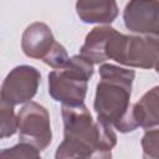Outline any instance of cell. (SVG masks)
Listing matches in <instances>:
<instances>
[{"label": "cell", "instance_id": "1", "mask_svg": "<svg viewBox=\"0 0 159 159\" xmlns=\"http://www.w3.org/2000/svg\"><path fill=\"white\" fill-rule=\"evenodd\" d=\"M99 76L101 81L97 84L93 103L97 119L120 132L133 122V106L129 99L135 72L103 63L99 66Z\"/></svg>", "mask_w": 159, "mask_h": 159}, {"label": "cell", "instance_id": "2", "mask_svg": "<svg viewBox=\"0 0 159 159\" xmlns=\"http://www.w3.org/2000/svg\"><path fill=\"white\" fill-rule=\"evenodd\" d=\"M93 75V63L76 55L63 68L48 73V93L62 106L83 104L87 93V82Z\"/></svg>", "mask_w": 159, "mask_h": 159}, {"label": "cell", "instance_id": "3", "mask_svg": "<svg viewBox=\"0 0 159 159\" xmlns=\"http://www.w3.org/2000/svg\"><path fill=\"white\" fill-rule=\"evenodd\" d=\"M107 57L124 66L152 68L159 60L157 37L127 36L117 31L108 43Z\"/></svg>", "mask_w": 159, "mask_h": 159}, {"label": "cell", "instance_id": "4", "mask_svg": "<svg viewBox=\"0 0 159 159\" xmlns=\"http://www.w3.org/2000/svg\"><path fill=\"white\" fill-rule=\"evenodd\" d=\"M17 125L20 142L31 144L39 150L50 145L52 140L50 114L43 106L36 102L25 104L17 114Z\"/></svg>", "mask_w": 159, "mask_h": 159}, {"label": "cell", "instance_id": "5", "mask_svg": "<svg viewBox=\"0 0 159 159\" xmlns=\"http://www.w3.org/2000/svg\"><path fill=\"white\" fill-rule=\"evenodd\" d=\"M41 73L32 66L21 65L9 72L1 86V102L11 106L29 102L37 92Z\"/></svg>", "mask_w": 159, "mask_h": 159}, {"label": "cell", "instance_id": "6", "mask_svg": "<svg viewBox=\"0 0 159 159\" xmlns=\"http://www.w3.org/2000/svg\"><path fill=\"white\" fill-rule=\"evenodd\" d=\"M125 27L137 34L147 36H159V1L133 0L123 11Z\"/></svg>", "mask_w": 159, "mask_h": 159}, {"label": "cell", "instance_id": "7", "mask_svg": "<svg viewBox=\"0 0 159 159\" xmlns=\"http://www.w3.org/2000/svg\"><path fill=\"white\" fill-rule=\"evenodd\" d=\"M55 159H112V153L98 139L65 137Z\"/></svg>", "mask_w": 159, "mask_h": 159}, {"label": "cell", "instance_id": "8", "mask_svg": "<svg viewBox=\"0 0 159 159\" xmlns=\"http://www.w3.org/2000/svg\"><path fill=\"white\" fill-rule=\"evenodd\" d=\"M51 29L40 21L26 27L21 37V48L27 57L43 60L55 43Z\"/></svg>", "mask_w": 159, "mask_h": 159}, {"label": "cell", "instance_id": "9", "mask_svg": "<svg viewBox=\"0 0 159 159\" xmlns=\"http://www.w3.org/2000/svg\"><path fill=\"white\" fill-rule=\"evenodd\" d=\"M116 32H117L116 29L107 25L96 26L86 36L84 43L80 50V55L93 65L104 62L106 60H108L107 57L108 43Z\"/></svg>", "mask_w": 159, "mask_h": 159}, {"label": "cell", "instance_id": "10", "mask_svg": "<svg viewBox=\"0 0 159 159\" xmlns=\"http://www.w3.org/2000/svg\"><path fill=\"white\" fill-rule=\"evenodd\" d=\"M76 11L86 24H111L118 15V5L116 1L80 0L76 2Z\"/></svg>", "mask_w": 159, "mask_h": 159}, {"label": "cell", "instance_id": "11", "mask_svg": "<svg viewBox=\"0 0 159 159\" xmlns=\"http://www.w3.org/2000/svg\"><path fill=\"white\" fill-rule=\"evenodd\" d=\"M133 114L138 127L152 129L159 127V86L153 87L133 104Z\"/></svg>", "mask_w": 159, "mask_h": 159}, {"label": "cell", "instance_id": "12", "mask_svg": "<svg viewBox=\"0 0 159 159\" xmlns=\"http://www.w3.org/2000/svg\"><path fill=\"white\" fill-rule=\"evenodd\" d=\"M0 159H41L40 150L27 143L20 142L19 144L2 149L0 153Z\"/></svg>", "mask_w": 159, "mask_h": 159}, {"label": "cell", "instance_id": "13", "mask_svg": "<svg viewBox=\"0 0 159 159\" xmlns=\"http://www.w3.org/2000/svg\"><path fill=\"white\" fill-rule=\"evenodd\" d=\"M0 118H1V138L11 137L16 133L17 125V116L14 113V106L7 104L5 102L0 103Z\"/></svg>", "mask_w": 159, "mask_h": 159}, {"label": "cell", "instance_id": "14", "mask_svg": "<svg viewBox=\"0 0 159 159\" xmlns=\"http://www.w3.org/2000/svg\"><path fill=\"white\" fill-rule=\"evenodd\" d=\"M143 159H159V127L148 129L142 138Z\"/></svg>", "mask_w": 159, "mask_h": 159}, {"label": "cell", "instance_id": "15", "mask_svg": "<svg viewBox=\"0 0 159 159\" xmlns=\"http://www.w3.org/2000/svg\"><path fill=\"white\" fill-rule=\"evenodd\" d=\"M46 65H48L50 67L55 68V70H60L63 68L67 62L70 61V57L67 55L66 48L60 43V42H55L52 48L50 50V52L47 53V56L42 60Z\"/></svg>", "mask_w": 159, "mask_h": 159}, {"label": "cell", "instance_id": "16", "mask_svg": "<svg viewBox=\"0 0 159 159\" xmlns=\"http://www.w3.org/2000/svg\"><path fill=\"white\" fill-rule=\"evenodd\" d=\"M154 68H155V71L159 73V60H158V62L155 63V66H154Z\"/></svg>", "mask_w": 159, "mask_h": 159}, {"label": "cell", "instance_id": "17", "mask_svg": "<svg viewBox=\"0 0 159 159\" xmlns=\"http://www.w3.org/2000/svg\"><path fill=\"white\" fill-rule=\"evenodd\" d=\"M157 42H158V46H159V36L157 37Z\"/></svg>", "mask_w": 159, "mask_h": 159}]
</instances>
